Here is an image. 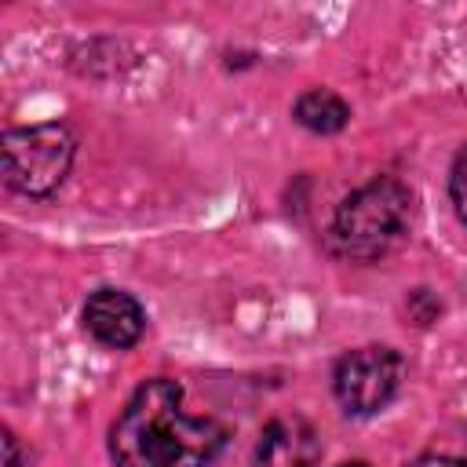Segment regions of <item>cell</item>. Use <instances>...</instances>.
I'll return each instance as SVG.
<instances>
[{
	"mask_svg": "<svg viewBox=\"0 0 467 467\" xmlns=\"http://www.w3.org/2000/svg\"><path fill=\"white\" fill-rule=\"evenodd\" d=\"M223 441V423L182 409L175 379H146L109 431V456L117 467H208Z\"/></svg>",
	"mask_w": 467,
	"mask_h": 467,
	"instance_id": "cell-1",
	"label": "cell"
},
{
	"mask_svg": "<svg viewBox=\"0 0 467 467\" xmlns=\"http://www.w3.org/2000/svg\"><path fill=\"white\" fill-rule=\"evenodd\" d=\"M4 449H7V463L4 467H18V449H15V438L4 434Z\"/></svg>",
	"mask_w": 467,
	"mask_h": 467,
	"instance_id": "cell-10",
	"label": "cell"
},
{
	"mask_svg": "<svg viewBox=\"0 0 467 467\" xmlns=\"http://www.w3.org/2000/svg\"><path fill=\"white\" fill-rule=\"evenodd\" d=\"M142 306L120 288H99L84 303V328L106 347H131L142 336Z\"/></svg>",
	"mask_w": 467,
	"mask_h": 467,
	"instance_id": "cell-6",
	"label": "cell"
},
{
	"mask_svg": "<svg viewBox=\"0 0 467 467\" xmlns=\"http://www.w3.org/2000/svg\"><path fill=\"white\" fill-rule=\"evenodd\" d=\"M343 467H368V463H343Z\"/></svg>",
	"mask_w": 467,
	"mask_h": 467,
	"instance_id": "cell-11",
	"label": "cell"
},
{
	"mask_svg": "<svg viewBox=\"0 0 467 467\" xmlns=\"http://www.w3.org/2000/svg\"><path fill=\"white\" fill-rule=\"evenodd\" d=\"M412 219V193L398 179H372L354 190L332 219V248L347 259H379L405 234Z\"/></svg>",
	"mask_w": 467,
	"mask_h": 467,
	"instance_id": "cell-2",
	"label": "cell"
},
{
	"mask_svg": "<svg viewBox=\"0 0 467 467\" xmlns=\"http://www.w3.org/2000/svg\"><path fill=\"white\" fill-rule=\"evenodd\" d=\"M409 467H467V460H456V456H420Z\"/></svg>",
	"mask_w": 467,
	"mask_h": 467,
	"instance_id": "cell-9",
	"label": "cell"
},
{
	"mask_svg": "<svg viewBox=\"0 0 467 467\" xmlns=\"http://www.w3.org/2000/svg\"><path fill=\"white\" fill-rule=\"evenodd\" d=\"M321 441L303 416H277L263 427L255 445V467H317Z\"/></svg>",
	"mask_w": 467,
	"mask_h": 467,
	"instance_id": "cell-5",
	"label": "cell"
},
{
	"mask_svg": "<svg viewBox=\"0 0 467 467\" xmlns=\"http://www.w3.org/2000/svg\"><path fill=\"white\" fill-rule=\"evenodd\" d=\"M347 117H350L347 102H343L339 95H332V91H306V95L296 102V120H299L303 128L317 131V135L339 131V128L347 124Z\"/></svg>",
	"mask_w": 467,
	"mask_h": 467,
	"instance_id": "cell-7",
	"label": "cell"
},
{
	"mask_svg": "<svg viewBox=\"0 0 467 467\" xmlns=\"http://www.w3.org/2000/svg\"><path fill=\"white\" fill-rule=\"evenodd\" d=\"M449 193H452V204H456V215L467 223V150L456 157L452 164V179H449Z\"/></svg>",
	"mask_w": 467,
	"mask_h": 467,
	"instance_id": "cell-8",
	"label": "cell"
},
{
	"mask_svg": "<svg viewBox=\"0 0 467 467\" xmlns=\"http://www.w3.org/2000/svg\"><path fill=\"white\" fill-rule=\"evenodd\" d=\"M77 142L62 124H33L4 135V179L26 197L55 193L73 168Z\"/></svg>",
	"mask_w": 467,
	"mask_h": 467,
	"instance_id": "cell-3",
	"label": "cell"
},
{
	"mask_svg": "<svg viewBox=\"0 0 467 467\" xmlns=\"http://www.w3.org/2000/svg\"><path fill=\"white\" fill-rule=\"evenodd\" d=\"M401 383V358L390 347H358L339 358L332 387L347 412L368 416L379 412Z\"/></svg>",
	"mask_w": 467,
	"mask_h": 467,
	"instance_id": "cell-4",
	"label": "cell"
}]
</instances>
